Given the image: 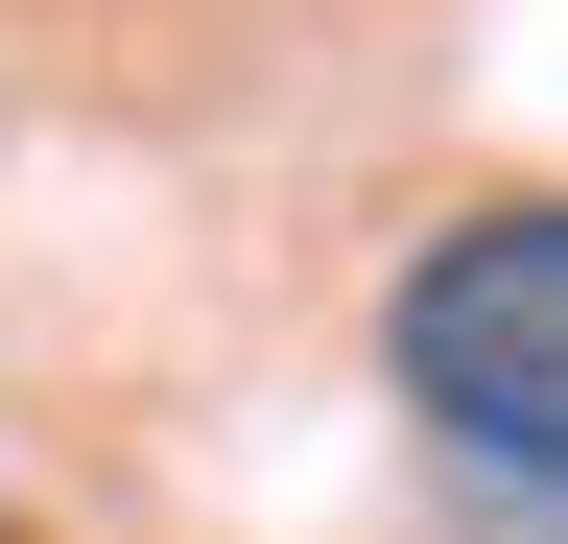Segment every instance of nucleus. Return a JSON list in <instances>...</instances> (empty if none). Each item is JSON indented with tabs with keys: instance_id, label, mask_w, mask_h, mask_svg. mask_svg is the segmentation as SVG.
<instances>
[{
	"instance_id": "f257e3e1",
	"label": "nucleus",
	"mask_w": 568,
	"mask_h": 544,
	"mask_svg": "<svg viewBox=\"0 0 568 544\" xmlns=\"http://www.w3.org/2000/svg\"><path fill=\"white\" fill-rule=\"evenodd\" d=\"M379 402L450 450L474 544H568V189H497L379 285Z\"/></svg>"
}]
</instances>
